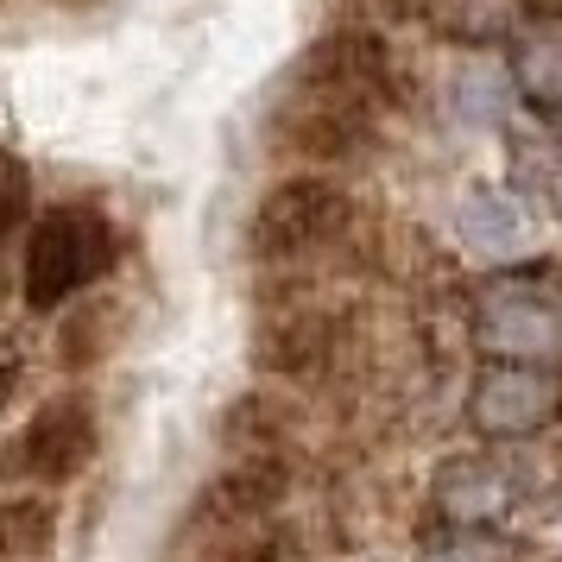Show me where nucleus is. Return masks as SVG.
Returning <instances> with one entry per match:
<instances>
[{"instance_id": "obj_1", "label": "nucleus", "mask_w": 562, "mask_h": 562, "mask_svg": "<svg viewBox=\"0 0 562 562\" xmlns=\"http://www.w3.org/2000/svg\"><path fill=\"white\" fill-rule=\"evenodd\" d=\"M121 266V234L95 203H57L26 228V259H20V304L32 316L70 310L82 291H95Z\"/></svg>"}, {"instance_id": "obj_2", "label": "nucleus", "mask_w": 562, "mask_h": 562, "mask_svg": "<svg viewBox=\"0 0 562 562\" xmlns=\"http://www.w3.org/2000/svg\"><path fill=\"white\" fill-rule=\"evenodd\" d=\"M355 222V196L341 178L323 171H284L259 190L254 215H247V259L259 266H291V259L329 247L335 234Z\"/></svg>"}, {"instance_id": "obj_3", "label": "nucleus", "mask_w": 562, "mask_h": 562, "mask_svg": "<svg viewBox=\"0 0 562 562\" xmlns=\"http://www.w3.org/2000/svg\"><path fill=\"white\" fill-rule=\"evenodd\" d=\"M102 449V411L82 385H64L52 398H38L32 417L7 442V474H20L32 493H57L89 474V461Z\"/></svg>"}, {"instance_id": "obj_4", "label": "nucleus", "mask_w": 562, "mask_h": 562, "mask_svg": "<svg viewBox=\"0 0 562 562\" xmlns=\"http://www.w3.org/2000/svg\"><path fill=\"white\" fill-rule=\"evenodd\" d=\"M392 89H398V57L373 26H329L291 64V95H323L373 114L380 102H392Z\"/></svg>"}, {"instance_id": "obj_5", "label": "nucleus", "mask_w": 562, "mask_h": 562, "mask_svg": "<svg viewBox=\"0 0 562 562\" xmlns=\"http://www.w3.org/2000/svg\"><path fill=\"white\" fill-rule=\"evenodd\" d=\"M373 146H380V121L367 108L323 102V95H284L266 114V153L291 158L297 171L335 178V165H360Z\"/></svg>"}, {"instance_id": "obj_6", "label": "nucleus", "mask_w": 562, "mask_h": 562, "mask_svg": "<svg viewBox=\"0 0 562 562\" xmlns=\"http://www.w3.org/2000/svg\"><path fill=\"white\" fill-rule=\"evenodd\" d=\"M468 424L486 442H537L550 424H562V373L486 360L468 380Z\"/></svg>"}, {"instance_id": "obj_7", "label": "nucleus", "mask_w": 562, "mask_h": 562, "mask_svg": "<svg viewBox=\"0 0 562 562\" xmlns=\"http://www.w3.org/2000/svg\"><path fill=\"white\" fill-rule=\"evenodd\" d=\"M468 329H474V348L486 360H518V367H550V360H562V304L543 297V291H531V284H518V279L481 291Z\"/></svg>"}, {"instance_id": "obj_8", "label": "nucleus", "mask_w": 562, "mask_h": 562, "mask_svg": "<svg viewBox=\"0 0 562 562\" xmlns=\"http://www.w3.org/2000/svg\"><path fill=\"white\" fill-rule=\"evenodd\" d=\"M291 499V461L284 456H228L215 474L203 481L190 518L203 531H222V537H240L254 525H272Z\"/></svg>"}, {"instance_id": "obj_9", "label": "nucleus", "mask_w": 562, "mask_h": 562, "mask_svg": "<svg viewBox=\"0 0 562 562\" xmlns=\"http://www.w3.org/2000/svg\"><path fill=\"white\" fill-rule=\"evenodd\" d=\"M254 373L266 380H284V385H310L323 380L341 355V316L323 304H284V310H266L254 323Z\"/></svg>"}, {"instance_id": "obj_10", "label": "nucleus", "mask_w": 562, "mask_h": 562, "mask_svg": "<svg viewBox=\"0 0 562 562\" xmlns=\"http://www.w3.org/2000/svg\"><path fill=\"white\" fill-rule=\"evenodd\" d=\"M518 493H525V481L499 456H449L430 474V506L449 531H493V525H506Z\"/></svg>"}, {"instance_id": "obj_11", "label": "nucleus", "mask_w": 562, "mask_h": 562, "mask_svg": "<svg viewBox=\"0 0 562 562\" xmlns=\"http://www.w3.org/2000/svg\"><path fill=\"white\" fill-rule=\"evenodd\" d=\"M456 234L468 254L493 259V266H525L537 254V215L512 196V183H474V190H461Z\"/></svg>"}, {"instance_id": "obj_12", "label": "nucleus", "mask_w": 562, "mask_h": 562, "mask_svg": "<svg viewBox=\"0 0 562 562\" xmlns=\"http://www.w3.org/2000/svg\"><path fill=\"white\" fill-rule=\"evenodd\" d=\"M506 82L537 114H562V7H531L506 45Z\"/></svg>"}, {"instance_id": "obj_13", "label": "nucleus", "mask_w": 562, "mask_h": 562, "mask_svg": "<svg viewBox=\"0 0 562 562\" xmlns=\"http://www.w3.org/2000/svg\"><path fill=\"white\" fill-rule=\"evenodd\" d=\"M127 323H133L127 297H114V291L77 297V304L64 310V323H57L52 360L64 367V373H95V367H102V360L127 341Z\"/></svg>"}, {"instance_id": "obj_14", "label": "nucleus", "mask_w": 562, "mask_h": 562, "mask_svg": "<svg viewBox=\"0 0 562 562\" xmlns=\"http://www.w3.org/2000/svg\"><path fill=\"white\" fill-rule=\"evenodd\" d=\"M506 165H512V196L531 209L537 222H562V133L543 127H506Z\"/></svg>"}, {"instance_id": "obj_15", "label": "nucleus", "mask_w": 562, "mask_h": 562, "mask_svg": "<svg viewBox=\"0 0 562 562\" xmlns=\"http://www.w3.org/2000/svg\"><path fill=\"white\" fill-rule=\"evenodd\" d=\"M525 0H436L430 20L449 45H468V52H486V45H512V32L525 26Z\"/></svg>"}, {"instance_id": "obj_16", "label": "nucleus", "mask_w": 562, "mask_h": 562, "mask_svg": "<svg viewBox=\"0 0 562 562\" xmlns=\"http://www.w3.org/2000/svg\"><path fill=\"white\" fill-rule=\"evenodd\" d=\"M284 430H291V411L272 398V392H240L228 398V411L215 417V442L228 456H279Z\"/></svg>"}, {"instance_id": "obj_17", "label": "nucleus", "mask_w": 562, "mask_h": 562, "mask_svg": "<svg viewBox=\"0 0 562 562\" xmlns=\"http://www.w3.org/2000/svg\"><path fill=\"white\" fill-rule=\"evenodd\" d=\"M57 550L52 493H0V562H45Z\"/></svg>"}, {"instance_id": "obj_18", "label": "nucleus", "mask_w": 562, "mask_h": 562, "mask_svg": "<svg viewBox=\"0 0 562 562\" xmlns=\"http://www.w3.org/2000/svg\"><path fill=\"white\" fill-rule=\"evenodd\" d=\"M449 108H456L468 127H499V114H506V82L493 64L481 57H468L456 77H449Z\"/></svg>"}, {"instance_id": "obj_19", "label": "nucleus", "mask_w": 562, "mask_h": 562, "mask_svg": "<svg viewBox=\"0 0 562 562\" xmlns=\"http://www.w3.org/2000/svg\"><path fill=\"white\" fill-rule=\"evenodd\" d=\"M215 562H297V531L291 525H254V531H240V537H228V550Z\"/></svg>"}, {"instance_id": "obj_20", "label": "nucleus", "mask_w": 562, "mask_h": 562, "mask_svg": "<svg viewBox=\"0 0 562 562\" xmlns=\"http://www.w3.org/2000/svg\"><path fill=\"white\" fill-rule=\"evenodd\" d=\"M26 209H32V178H26V165H20V158L0 146V240H7V234L26 222Z\"/></svg>"}, {"instance_id": "obj_21", "label": "nucleus", "mask_w": 562, "mask_h": 562, "mask_svg": "<svg viewBox=\"0 0 562 562\" xmlns=\"http://www.w3.org/2000/svg\"><path fill=\"white\" fill-rule=\"evenodd\" d=\"M417 562H506V543H493L486 531H449L436 543H424Z\"/></svg>"}, {"instance_id": "obj_22", "label": "nucleus", "mask_w": 562, "mask_h": 562, "mask_svg": "<svg viewBox=\"0 0 562 562\" xmlns=\"http://www.w3.org/2000/svg\"><path fill=\"white\" fill-rule=\"evenodd\" d=\"M13 297H20V272L7 266V254H0V316H7V304H13Z\"/></svg>"}, {"instance_id": "obj_23", "label": "nucleus", "mask_w": 562, "mask_h": 562, "mask_svg": "<svg viewBox=\"0 0 562 562\" xmlns=\"http://www.w3.org/2000/svg\"><path fill=\"white\" fill-rule=\"evenodd\" d=\"M543 474H550V486H562V442H550V456H543Z\"/></svg>"}, {"instance_id": "obj_24", "label": "nucleus", "mask_w": 562, "mask_h": 562, "mask_svg": "<svg viewBox=\"0 0 562 562\" xmlns=\"http://www.w3.org/2000/svg\"><path fill=\"white\" fill-rule=\"evenodd\" d=\"M557 121H562V114H557Z\"/></svg>"}]
</instances>
